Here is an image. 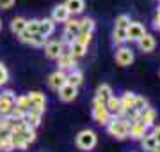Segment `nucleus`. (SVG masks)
Wrapping results in <instances>:
<instances>
[{"label": "nucleus", "mask_w": 160, "mask_h": 152, "mask_svg": "<svg viewBox=\"0 0 160 152\" xmlns=\"http://www.w3.org/2000/svg\"><path fill=\"white\" fill-rule=\"evenodd\" d=\"M55 30V21L52 18H45V20H39V28H38V34H41L43 37H48L52 35V32Z\"/></svg>", "instance_id": "obj_12"}, {"label": "nucleus", "mask_w": 160, "mask_h": 152, "mask_svg": "<svg viewBox=\"0 0 160 152\" xmlns=\"http://www.w3.org/2000/svg\"><path fill=\"white\" fill-rule=\"evenodd\" d=\"M96 141H98L96 133L91 131V129H82L78 135H77V138H75L77 147H78L80 150H86V152L92 150V149L96 147Z\"/></svg>", "instance_id": "obj_2"}, {"label": "nucleus", "mask_w": 160, "mask_h": 152, "mask_svg": "<svg viewBox=\"0 0 160 152\" xmlns=\"http://www.w3.org/2000/svg\"><path fill=\"white\" fill-rule=\"evenodd\" d=\"M94 28V20L92 18H84L78 21V32H89L91 34Z\"/></svg>", "instance_id": "obj_26"}, {"label": "nucleus", "mask_w": 160, "mask_h": 152, "mask_svg": "<svg viewBox=\"0 0 160 152\" xmlns=\"http://www.w3.org/2000/svg\"><path fill=\"white\" fill-rule=\"evenodd\" d=\"M155 16H158V18H160V7L157 9V14H155Z\"/></svg>", "instance_id": "obj_45"}, {"label": "nucleus", "mask_w": 160, "mask_h": 152, "mask_svg": "<svg viewBox=\"0 0 160 152\" xmlns=\"http://www.w3.org/2000/svg\"><path fill=\"white\" fill-rule=\"evenodd\" d=\"M128 25H130V16L128 14H119L116 18V27L118 28H126Z\"/></svg>", "instance_id": "obj_33"}, {"label": "nucleus", "mask_w": 160, "mask_h": 152, "mask_svg": "<svg viewBox=\"0 0 160 152\" xmlns=\"http://www.w3.org/2000/svg\"><path fill=\"white\" fill-rule=\"evenodd\" d=\"M112 39H114L116 44H123L126 43V28H114V32H112Z\"/></svg>", "instance_id": "obj_27"}, {"label": "nucleus", "mask_w": 160, "mask_h": 152, "mask_svg": "<svg viewBox=\"0 0 160 152\" xmlns=\"http://www.w3.org/2000/svg\"><path fill=\"white\" fill-rule=\"evenodd\" d=\"M57 66L61 71H71V69H75V66H77V57H73L71 53L68 51H64L57 57Z\"/></svg>", "instance_id": "obj_4"}, {"label": "nucleus", "mask_w": 160, "mask_h": 152, "mask_svg": "<svg viewBox=\"0 0 160 152\" xmlns=\"http://www.w3.org/2000/svg\"><path fill=\"white\" fill-rule=\"evenodd\" d=\"M153 27L157 28V30H160V18H158V16H155V20H153Z\"/></svg>", "instance_id": "obj_43"}, {"label": "nucleus", "mask_w": 160, "mask_h": 152, "mask_svg": "<svg viewBox=\"0 0 160 152\" xmlns=\"http://www.w3.org/2000/svg\"><path fill=\"white\" fill-rule=\"evenodd\" d=\"M0 99H2V97H0Z\"/></svg>", "instance_id": "obj_48"}, {"label": "nucleus", "mask_w": 160, "mask_h": 152, "mask_svg": "<svg viewBox=\"0 0 160 152\" xmlns=\"http://www.w3.org/2000/svg\"><path fill=\"white\" fill-rule=\"evenodd\" d=\"M38 28H39V20H30V21H27V27H25L27 32L36 34V32H38Z\"/></svg>", "instance_id": "obj_37"}, {"label": "nucleus", "mask_w": 160, "mask_h": 152, "mask_svg": "<svg viewBox=\"0 0 160 152\" xmlns=\"http://www.w3.org/2000/svg\"><path fill=\"white\" fill-rule=\"evenodd\" d=\"M144 34H146V28L137 21H130V25L126 27V41H135L137 43Z\"/></svg>", "instance_id": "obj_5"}, {"label": "nucleus", "mask_w": 160, "mask_h": 152, "mask_svg": "<svg viewBox=\"0 0 160 152\" xmlns=\"http://www.w3.org/2000/svg\"><path fill=\"white\" fill-rule=\"evenodd\" d=\"M66 83V73L64 71H55V73H52L50 76H48V87L53 90H59L62 85Z\"/></svg>", "instance_id": "obj_7"}, {"label": "nucleus", "mask_w": 160, "mask_h": 152, "mask_svg": "<svg viewBox=\"0 0 160 152\" xmlns=\"http://www.w3.org/2000/svg\"><path fill=\"white\" fill-rule=\"evenodd\" d=\"M158 74H160V71H158Z\"/></svg>", "instance_id": "obj_47"}, {"label": "nucleus", "mask_w": 160, "mask_h": 152, "mask_svg": "<svg viewBox=\"0 0 160 152\" xmlns=\"http://www.w3.org/2000/svg\"><path fill=\"white\" fill-rule=\"evenodd\" d=\"M29 44H32V46H45L46 44V37H43L41 34H32V37L29 39Z\"/></svg>", "instance_id": "obj_32"}, {"label": "nucleus", "mask_w": 160, "mask_h": 152, "mask_svg": "<svg viewBox=\"0 0 160 152\" xmlns=\"http://www.w3.org/2000/svg\"><path fill=\"white\" fill-rule=\"evenodd\" d=\"M135 96H137V94H133V92H125V94L119 97V106L123 108L125 112L132 110V108H133V103H135Z\"/></svg>", "instance_id": "obj_18"}, {"label": "nucleus", "mask_w": 160, "mask_h": 152, "mask_svg": "<svg viewBox=\"0 0 160 152\" xmlns=\"http://www.w3.org/2000/svg\"><path fill=\"white\" fill-rule=\"evenodd\" d=\"M105 106H107V110H109L110 115L114 117L116 113H118V110H119V97L110 96L109 99H107V103H105Z\"/></svg>", "instance_id": "obj_25"}, {"label": "nucleus", "mask_w": 160, "mask_h": 152, "mask_svg": "<svg viewBox=\"0 0 160 152\" xmlns=\"http://www.w3.org/2000/svg\"><path fill=\"white\" fill-rule=\"evenodd\" d=\"M27 97H29L30 108H39V110H45V104H46L45 94H41V92H30V94H27Z\"/></svg>", "instance_id": "obj_13"}, {"label": "nucleus", "mask_w": 160, "mask_h": 152, "mask_svg": "<svg viewBox=\"0 0 160 152\" xmlns=\"http://www.w3.org/2000/svg\"><path fill=\"white\" fill-rule=\"evenodd\" d=\"M116 62L119 64V66H130L133 62V51L130 48H119L118 53H116Z\"/></svg>", "instance_id": "obj_9"}, {"label": "nucleus", "mask_w": 160, "mask_h": 152, "mask_svg": "<svg viewBox=\"0 0 160 152\" xmlns=\"http://www.w3.org/2000/svg\"><path fill=\"white\" fill-rule=\"evenodd\" d=\"M149 106V103L146 97L142 96H135V103H133V110H137V112H142L144 108H148Z\"/></svg>", "instance_id": "obj_29"}, {"label": "nucleus", "mask_w": 160, "mask_h": 152, "mask_svg": "<svg viewBox=\"0 0 160 152\" xmlns=\"http://www.w3.org/2000/svg\"><path fill=\"white\" fill-rule=\"evenodd\" d=\"M153 152H160V143H157V145H155V149H153Z\"/></svg>", "instance_id": "obj_44"}, {"label": "nucleus", "mask_w": 160, "mask_h": 152, "mask_svg": "<svg viewBox=\"0 0 160 152\" xmlns=\"http://www.w3.org/2000/svg\"><path fill=\"white\" fill-rule=\"evenodd\" d=\"M16 0H0V9H9V7L14 6Z\"/></svg>", "instance_id": "obj_40"}, {"label": "nucleus", "mask_w": 160, "mask_h": 152, "mask_svg": "<svg viewBox=\"0 0 160 152\" xmlns=\"http://www.w3.org/2000/svg\"><path fill=\"white\" fill-rule=\"evenodd\" d=\"M0 96H2V97H9V99H14V97H16L14 94H12V90H4Z\"/></svg>", "instance_id": "obj_42"}, {"label": "nucleus", "mask_w": 160, "mask_h": 152, "mask_svg": "<svg viewBox=\"0 0 160 152\" xmlns=\"http://www.w3.org/2000/svg\"><path fill=\"white\" fill-rule=\"evenodd\" d=\"M110 96H112V89H110V85L102 83V85L96 89V97H94V99L105 104V103H107V99H109Z\"/></svg>", "instance_id": "obj_17"}, {"label": "nucleus", "mask_w": 160, "mask_h": 152, "mask_svg": "<svg viewBox=\"0 0 160 152\" xmlns=\"http://www.w3.org/2000/svg\"><path fill=\"white\" fill-rule=\"evenodd\" d=\"M82 81H84V76H82V73L77 71V69H71L69 74H66V83L73 85V87H78Z\"/></svg>", "instance_id": "obj_19"}, {"label": "nucleus", "mask_w": 160, "mask_h": 152, "mask_svg": "<svg viewBox=\"0 0 160 152\" xmlns=\"http://www.w3.org/2000/svg\"><path fill=\"white\" fill-rule=\"evenodd\" d=\"M73 41H75V34H73V32H69V30H64L62 41H61V43H62V44H64V43H68V44H69V43H73Z\"/></svg>", "instance_id": "obj_39"}, {"label": "nucleus", "mask_w": 160, "mask_h": 152, "mask_svg": "<svg viewBox=\"0 0 160 152\" xmlns=\"http://www.w3.org/2000/svg\"><path fill=\"white\" fill-rule=\"evenodd\" d=\"M2 97V96H0ZM14 106V99H9V97H2L0 99V115L4 117V115H9Z\"/></svg>", "instance_id": "obj_23"}, {"label": "nucleus", "mask_w": 160, "mask_h": 152, "mask_svg": "<svg viewBox=\"0 0 160 152\" xmlns=\"http://www.w3.org/2000/svg\"><path fill=\"white\" fill-rule=\"evenodd\" d=\"M69 14H71V12L68 11V7L64 6V4H61V6H57L55 9H53V12H52V20H53L55 23L57 21L62 23V21H66V20L69 18Z\"/></svg>", "instance_id": "obj_15"}, {"label": "nucleus", "mask_w": 160, "mask_h": 152, "mask_svg": "<svg viewBox=\"0 0 160 152\" xmlns=\"http://www.w3.org/2000/svg\"><path fill=\"white\" fill-rule=\"evenodd\" d=\"M64 6L68 7L69 12L78 14V12L84 11V0H66V2H64Z\"/></svg>", "instance_id": "obj_21"}, {"label": "nucleus", "mask_w": 160, "mask_h": 152, "mask_svg": "<svg viewBox=\"0 0 160 152\" xmlns=\"http://www.w3.org/2000/svg\"><path fill=\"white\" fill-rule=\"evenodd\" d=\"M57 92H59V99L64 103H71L77 97V87H73V85H69V83H64Z\"/></svg>", "instance_id": "obj_6"}, {"label": "nucleus", "mask_w": 160, "mask_h": 152, "mask_svg": "<svg viewBox=\"0 0 160 152\" xmlns=\"http://www.w3.org/2000/svg\"><path fill=\"white\" fill-rule=\"evenodd\" d=\"M110 117H112V115L109 113L107 106H105L103 103H100V101L94 99V103H92V118L96 120V124L107 126L109 124V120H110Z\"/></svg>", "instance_id": "obj_3"}, {"label": "nucleus", "mask_w": 160, "mask_h": 152, "mask_svg": "<svg viewBox=\"0 0 160 152\" xmlns=\"http://www.w3.org/2000/svg\"><path fill=\"white\" fill-rule=\"evenodd\" d=\"M151 135L155 136V140L160 143V126H153V131H151Z\"/></svg>", "instance_id": "obj_41"}, {"label": "nucleus", "mask_w": 160, "mask_h": 152, "mask_svg": "<svg viewBox=\"0 0 160 152\" xmlns=\"http://www.w3.org/2000/svg\"><path fill=\"white\" fill-rule=\"evenodd\" d=\"M11 143L12 147L16 149V150H27V147H29V143L25 141V138L22 136V133H16V131H11Z\"/></svg>", "instance_id": "obj_16"}, {"label": "nucleus", "mask_w": 160, "mask_h": 152, "mask_svg": "<svg viewBox=\"0 0 160 152\" xmlns=\"http://www.w3.org/2000/svg\"><path fill=\"white\" fill-rule=\"evenodd\" d=\"M148 129H149V127H146L141 120H133V122H132L130 131H128V136L133 138V140H141L144 135H148Z\"/></svg>", "instance_id": "obj_8"}, {"label": "nucleus", "mask_w": 160, "mask_h": 152, "mask_svg": "<svg viewBox=\"0 0 160 152\" xmlns=\"http://www.w3.org/2000/svg\"><path fill=\"white\" fill-rule=\"evenodd\" d=\"M0 28H2V21H0Z\"/></svg>", "instance_id": "obj_46"}, {"label": "nucleus", "mask_w": 160, "mask_h": 152, "mask_svg": "<svg viewBox=\"0 0 160 152\" xmlns=\"http://www.w3.org/2000/svg\"><path fill=\"white\" fill-rule=\"evenodd\" d=\"M64 50V44L61 41H50V43H46L45 44V53L48 58H57Z\"/></svg>", "instance_id": "obj_10"}, {"label": "nucleus", "mask_w": 160, "mask_h": 152, "mask_svg": "<svg viewBox=\"0 0 160 152\" xmlns=\"http://www.w3.org/2000/svg\"><path fill=\"white\" fill-rule=\"evenodd\" d=\"M25 27H27V20L25 18H14L11 21V30L14 34H22L25 30Z\"/></svg>", "instance_id": "obj_24"}, {"label": "nucleus", "mask_w": 160, "mask_h": 152, "mask_svg": "<svg viewBox=\"0 0 160 152\" xmlns=\"http://www.w3.org/2000/svg\"><path fill=\"white\" fill-rule=\"evenodd\" d=\"M139 43V48L144 51V53H149V51H153L155 50V46H157V41H155L153 35H149V34H144L141 39L137 41Z\"/></svg>", "instance_id": "obj_14"}, {"label": "nucleus", "mask_w": 160, "mask_h": 152, "mask_svg": "<svg viewBox=\"0 0 160 152\" xmlns=\"http://www.w3.org/2000/svg\"><path fill=\"white\" fill-rule=\"evenodd\" d=\"M22 136L25 138V141H27L29 145H30V143H34V141H36V127L27 126V127L22 131Z\"/></svg>", "instance_id": "obj_28"}, {"label": "nucleus", "mask_w": 160, "mask_h": 152, "mask_svg": "<svg viewBox=\"0 0 160 152\" xmlns=\"http://www.w3.org/2000/svg\"><path fill=\"white\" fill-rule=\"evenodd\" d=\"M9 117H12L14 120H20V118L25 117V110L14 104V106H12V110H11V113H9Z\"/></svg>", "instance_id": "obj_35"}, {"label": "nucleus", "mask_w": 160, "mask_h": 152, "mask_svg": "<svg viewBox=\"0 0 160 152\" xmlns=\"http://www.w3.org/2000/svg\"><path fill=\"white\" fill-rule=\"evenodd\" d=\"M66 30H69V32H73V34H77L78 32V20H66Z\"/></svg>", "instance_id": "obj_36"}, {"label": "nucleus", "mask_w": 160, "mask_h": 152, "mask_svg": "<svg viewBox=\"0 0 160 152\" xmlns=\"http://www.w3.org/2000/svg\"><path fill=\"white\" fill-rule=\"evenodd\" d=\"M7 80H9V71H7V67L4 64H0V87L6 83Z\"/></svg>", "instance_id": "obj_38"}, {"label": "nucleus", "mask_w": 160, "mask_h": 152, "mask_svg": "<svg viewBox=\"0 0 160 152\" xmlns=\"http://www.w3.org/2000/svg\"><path fill=\"white\" fill-rule=\"evenodd\" d=\"M157 143H158V141L155 140V136L151 135V133H148V135H144L142 138H141V145H142L144 150H148V152H153Z\"/></svg>", "instance_id": "obj_20"}, {"label": "nucleus", "mask_w": 160, "mask_h": 152, "mask_svg": "<svg viewBox=\"0 0 160 152\" xmlns=\"http://www.w3.org/2000/svg\"><path fill=\"white\" fill-rule=\"evenodd\" d=\"M86 51H87V46L84 44H80V43H77V41H73V43H69V53L73 57H84L86 55Z\"/></svg>", "instance_id": "obj_22"}, {"label": "nucleus", "mask_w": 160, "mask_h": 152, "mask_svg": "<svg viewBox=\"0 0 160 152\" xmlns=\"http://www.w3.org/2000/svg\"><path fill=\"white\" fill-rule=\"evenodd\" d=\"M14 104L20 106V108H23L25 112L30 108V103H29V97H27V96H16V97H14Z\"/></svg>", "instance_id": "obj_31"}, {"label": "nucleus", "mask_w": 160, "mask_h": 152, "mask_svg": "<svg viewBox=\"0 0 160 152\" xmlns=\"http://www.w3.org/2000/svg\"><path fill=\"white\" fill-rule=\"evenodd\" d=\"M14 150V147L11 143V138L7 136V138H0V152H11Z\"/></svg>", "instance_id": "obj_34"}, {"label": "nucleus", "mask_w": 160, "mask_h": 152, "mask_svg": "<svg viewBox=\"0 0 160 152\" xmlns=\"http://www.w3.org/2000/svg\"><path fill=\"white\" fill-rule=\"evenodd\" d=\"M105 127H107V133L114 136L116 140H125L132 127V120L126 117H110L109 124Z\"/></svg>", "instance_id": "obj_1"}, {"label": "nucleus", "mask_w": 160, "mask_h": 152, "mask_svg": "<svg viewBox=\"0 0 160 152\" xmlns=\"http://www.w3.org/2000/svg\"><path fill=\"white\" fill-rule=\"evenodd\" d=\"M139 120L142 122L146 127H153L155 126V120H157V112H155L153 108H144L142 112H141V117H139Z\"/></svg>", "instance_id": "obj_11"}, {"label": "nucleus", "mask_w": 160, "mask_h": 152, "mask_svg": "<svg viewBox=\"0 0 160 152\" xmlns=\"http://www.w3.org/2000/svg\"><path fill=\"white\" fill-rule=\"evenodd\" d=\"M75 41L80 43V44L87 46L91 43V34H89V32H77V34H75Z\"/></svg>", "instance_id": "obj_30"}]
</instances>
